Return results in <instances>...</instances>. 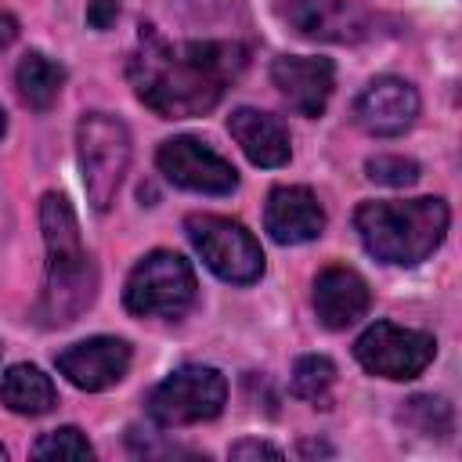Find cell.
<instances>
[{"mask_svg": "<svg viewBox=\"0 0 462 462\" xmlns=\"http://www.w3.org/2000/svg\"><path fill=\"white\" fill-rule=\"evenodd\" d=\"M245 65V47L235 40H166L141 25L126 61V79L144 108L159 119H191L224 97Z\"/></svg>", "mask_w": 462, "mask_h": 462, "instance_id": "6da1fadb", "label": "cell"}, {"mask_svg": "<svg viewBox=\"0 0 462 462\" xmlns=\"http://www.w3.org/2000/svg\"><path fill=\"white\" fill-rule=\"evenodd\" d=\"M40 231L47 245V274L36 303V321L43 328H65L94 307L97 267L83 249L79 220L65 195L47 191L40 199Z\"/></svg>", "mask_w": 462, "mask_h": 462, "instance_id": "7a4b0ae2", "label": "cell"}, {"mask_svg": "<svg viewBox=\"0 0 462 462\" xmlns=\"http://www.w3.org/2000/svg\"><path fill=\"white\" fill-rule=\"evenodd\" d=\"M451 209L444 199H390V202H361L354 209V231L361 245L393 267L422 263L448 235Z\"/></svg>", "mask_w": 462, "mask_h": 462, "instance_id": "3957f363", "label": "cell"}, {"mask_svg": "<svg viewBox=\"0 0 462 462\" xmlns=\"http://www.w3.org/2000/svg\"><path fill=\"white\" fill-rule=\"evenodd\" d=\"M130 130L123 119L108 112H83L76 123V159H79V177L87 202L97 213H108L123 177L130 170Z\"/></svg>", "mask_w": 462, "mask_h": 462, "instance_id": "277c9868", "label": "cell"}, {"mask_svg": "<svg viewBox=\"0 0 462 462\" xmlns=\"http://www.w3.org/2000/svg\"><path fill=\"white\" fill-rule=\"evenodd\" d=\"M199 300L191 263L173 249H152L126 278L123 303L137 318H184Z\"/></svg>", "mask_w": 462, "mask_h": 462, "instance_id": "5b68a950", "label": "cell"}, {"mask_svg": "<svg viewBox=\"0 0 462 462\" xmlns=\"http://www.w3.org/2000/svg\"><path fill=\"white\" fill-rule=\"evenodd\" d=\"M227 404V379L209 365H184L148 393V419L162 430L217 419Z\"/></svg>", "mask_w": 462, "mask_h": 462, "instance_id": "8992f818", "label": "cell"}, {"mask_svg": "<svg viewBox=\"0 0 462 462\" xmlns=\"http://www.w3.org/2000/svg\"><path fill=\"white\" fill-rule=\"evenodd\" d=\"M184 231L195 245V253L202 256V263L231 282V285H253L263 274V249L253 238V231H245L238 220L231 217H217V213H191L184 220Z\"/></svg>", "mask_w": 462, "mask_h": 462, "instance_id": "52a82bcc", "label": "cell"}, {"mask_svg": "<svg viewBox=\"0 0 462 462\" xmlns=\"http://www.w3.org/2000/svg\"><path fill=\"white\" fill-rule=\"evenodd\" d=\"M354 357L365 372L379 379H415L437 357V339L419 328H401L393 321H372L354 339Z\"/></svg>", "mask_w": 462, "mask_h": 462, "instance_id": "ba28073f", "label": "cell"}, {"mask_svg": "<svg viewBox=\"0 0 462 462\" xmlns=\"http://www.w3.org/2000/svg\"><path fill=\"white\" fill-rule=\"evenodd\" d=\"M155 166L159 173L184 188V191H199V195H231L238 188V170L217 155L209 144H202L199 137H170L159 144L155 152Z\"/></svg>", "mask_w": 462, "mask_h": 462, "instance_id": "9c48e42d", "label": "cell"}, {"mask_svg": "<svg viewBox=\"0 0 462 462\" xmlns=\"http://www.w3.org/2000/svg\"><path fill=\"white\" fill-rule=\"evenodd\" d=\"M274 11L303 40L361 43L372 36V14L357 0H274Z\"/></svg>", "mask_w": 462, "mask_h": 462, "instance_id": "30bf717a", "label": "cell"}, {"mask_svg": "<svg viewBox=\"0 0 462 462\" xmlns=\"http://www.w3.org/2000/svg\"><path fill=\"white\" fill-rule=\"evenodd\" d=\"M130 343L119 339V336H90L83 343H72L65 346L54 365L58 372L76 386V390H87V393H101L108 386H116L126 372H130Z\"/></svg>", "mask_w": 462, "mask_h": 462, "instance_id": "8fae6325", "label": "cell"}, {"mask_svg": "<svg viewBox=\"0 0 462 462\" xmlns=\"http://www.w3.org/2000/svg\"><path fill=\"white\" fill-rule=\"evenodd\" d=\"M419 90L401 76H379L372 79L361 97L354 101V119L372 137H397L415 126L419 119Z\"/></svg>", "mask_w": 462, "mask_h": 462, "instance_id": "7c38bea8", "label": "cell"}, {"mask_svg": "<svg viewBox=\"0 0 462 462\" xmlns=\"http://www.w3.org/2000/svg\"><path fill=\"white\" fill-rule=\"evenodd\" d=\"M271 79L278 94L307 119H318L332 97L336 87V65L328 58H307V54H282L271 65Z\"/></svg>", "mask_w": 462, "mask_h": 462, "instance_id": "4fadbf2b", "label": "cell"}, {"mask_svg": "<svg viewBox=\"0 0 462 462\" xmlns=\"http://www.w3.org/2000/svg\"><path fill=\"white\" fill-rule=\"evenodd\" d=\"M263 227L278 245H303L325 231V209L303 184H278L263 206Z\"/></svg>", "mask_w": 462, "mask_h": 462, "instance_id": "5bb4252c", "label": "cell"}, {"mask_svg": "<svg viewBox=\"0 0 462 462\" xmlns=\"http://www.w3.org/2000/svg\"><path fill=\"white\" fill-rule=\"evenodd\" d=\"M314 314L325 328L332 332H343L350 328L354 321H361L372 307V292H368V282L354 271V267H343V263H332L325 271H318L314 278Z\"/></svg>", "mask_w": 462, "mask_h": 462, "instance_id": "9a60e30c", "label": "cell"}, {"mask_svg": "<svg viewBox=\"0 0 462 462\" xmlns=\"http://www.w3.org/2000/svg\"><path fill=\"white\" fill-rule=\"evenodd\" d=\"M227 134L238 141V148L245 152V159L253 166H263V170H274V166H285L289 155H292V144H289V130L278 116L271 112H260V108H235L227 116Z\"/></svg>", "mask_w": 462, "mask_h": 462, "instance_id": "2e32d148", "label": "cell"}, {"mask_svg": "<svg viewBox=\"0 0 462 462\" xmlns=\"http://www.w3.org/2000/svg\"><path fill=\"white\" fill-rule=\"evenodd\" d=\"M0 404L11 408L14 415H47L58 404V390L51 383V375L36 365H11L0 375Z\"/></svg>", "mask_w": 462, "mask_h": 462, "instance_id": "e0dca14e", "label": "cell"}, {"mask_svg": "<svg viewBox=\"0 0 462 462\" xmlns=\"http://www.w3.org/2000/svg\"><path fill=\"white\" fill-rule=\"evenodd\" d=\"M14 87L29 108L47 112L65 87V69L54 58H47L43 51H29V54H22V61L14 69Z\"/></svg>", "mask_w": 462, "mask_h": 462, "instance_id": "ac0fdd59", "label": "cell"}, {"mask_svg": "<svg viewBox=\"0 0 462 462\" xmlns=\"http://www.w3.org/2000/svg\"><path fill=\"white\" fill-rule=\"evenodd\" d=\"M397 419H401L408 430H415V433H422V437H437V440L451 437V430H455V411H451V404H448L444 397H433V393H415V397H408L404 408L397 411Z\"/></svg>", "mask_w": 462, "mask_h": 462, "instance_id": "d6986e66", "label": "cell"}, {"mask_svg": "<svg viewBox=\"0 0 462 462\" xmlns=\"http://www.w3.org/2000/svg\"><path fill=\"white\" fill-rule=\"evenodd\" d=\"M332 383H336V365H332L325 354H303V357L292 365V393H296L300 401L325 404Z\"/></svg>", "mask_w": 462, "mask_h": 462, "instance_id": "ffe728a7", "label": "cell"}, {"mask_svg": "<svg viewBox=\"0 0 462 462\" xmlns=\"http://www.w3.org/2000/svg\"><path fill=\"white\" fill-rule=\"evenodd\" d=\"M32 458H94L90 440L76 426H58L32 444Z\"/></svg>", "mask_w": 462, "mask_h": 462, "instance_id": "44dd1931", "label": "cell"}, {"mask_svg": "<svg viewBox=\"0 0 462 462\" xmlns=\"http://www.w3.org/2000/svg\"><path fill=\"white\" fill-rule=\"evenodd\" d=\"M365 173L368 180L375 184H386V188H408L419 180V162L415 159H404V155H372L365 162Z\"/></svg>", "mask_w": 462, "mask_h": 462, "instance_id": "7402d4cb", "label": "cell"}, {"mask_svg": "<svg viewBox=\"0 0 462 462\" xmlns=\"http://www.w3.org/2000/svg\"><path fill=\"white\" fill-rule=\"evenodd\" d=\"M116 14H119V0H90L87 4V25L97 32L108 29L116 22Z\"/></svg>", "mask_w": 462, "mask_h": 462, "instance_id": "603a6c76", "label": "cell"}, {"mask_svg": "<svg viewBox=\"0 0 462 462\" xmlns=\"http://www.w3.org/2000/svg\"><path fill=\"white\" fill-rule=\"evenodd\" d=\"M227 455L231 458H282V448H274L267 440H238V444H231Z\"/></svg>", "mask_w": 462, "mask_h": 462, "instance_id": "cb8c5ba5", "label": "cell"}, {"mask_svg": "<svg viewBox=\"0 0 462 462\" xmlns=\"http://www.w3.org/2000/svg\"><path fill=\"white\" fill-rule=\"evenodd\" d=\"M18 40V18L11 11H0V51Z\"/></svg>", "mask_w": 462, "mask_h": 462, "instance_id": "d4e9b609", "label": "cell"}, {"mask_svg": "<svg viewBox=\"0 0 462 462\" xmlns=\"http://www.w3.org/2000/svg\"><path fill=\"white\" fill-rule=\"evenodd\" d=\"M4 130H7V116H4V108H0V137H4Z\"/></svg>", "mask_w": 462, "mask_h": 462, "instance_id": "484cf974", "label": "cell"}, {"mask_svg": "<svg viewBox=\"0 0 462 462\" xmlns=\"http://www.w3.org/2000/svg\"><path fill=\"white\" fill-rule=\"evenodd\" d=\"M4 458H7V448H4V444H0V462H4Z\"/></svg>", "mask_w": 462, "mask_h": 462, "instance_id": "4316f807", "label": "cell"}, {"mask_svg": "<svg viewBox=\"0 0 462 462\" xmlns=\"http://www.w3.org/2000/svg\"><path fill=\"white\" fill-rule=\"evenodd\" d=\"M0 354H4V346H0Z\"/></svg>", "mask_w": 462, "mask_h": 462, "instance_id": "83f0119b", "label": "cell"}]
</instances>
